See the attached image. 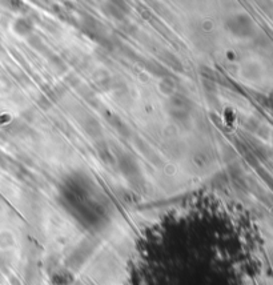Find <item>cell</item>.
<instances>
[{
    "label": "cell",
    "mask_w": 273,
    "mask_h": 285,
    "mask_svg": "<svg viewBox=\"0 0 273 285\" xmlns=\"http://www.w3.org/2000/svg\"><path fill=\"white\" fill-rule=\"evenodd\" d=\"M235 219L216 199L172 209L145 229L129 285H245Z\"/></svg>",
    "instance_id": "cell-1"
}]
</instances>
